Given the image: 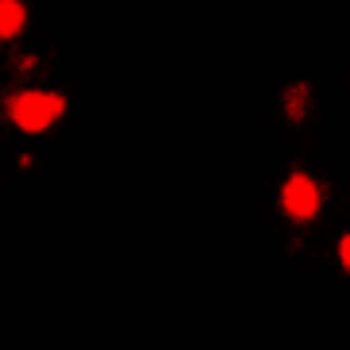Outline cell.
<instances>
[{
  "instance_id": "obj_3",
  "label": "cell",
  "mask_w": 350,
  "mask_h": 350,
  "mask_svg": "<svg viewBox=\"0 0 350 350\" xmlns=\"http://www.w3.org/2000/svg\"><path fill=\"white\" fill-rule=\"evenodd\" d=\"M23 31H27V4L0 0V42H16Z\"/></svg>"
},
{
  "instance_id": "obj_2",
  "label": "cell",
  "mask_w": 350,
  "mask_h": 350,
  "mask_svg": "<svg viewBox=\"0 0 350 350\" xmlns=\"http://www.w3.org/2000/svg\"><path fill=\"white\" fill-rule=\"evenodd\" d=\"M327 200V189L319 185L312 174L304 170H293L281 185V212H285L293 224H312L319 216V208Z\"/></svg>"
},
{
  "instance_id": "obj_5",
  "label": "cell",
  "mask_w": 350,
  "mask_h": 350,
  "mask_svg": "<svg viewBox=\"0 0 350 350\" xmlns=\"http://www.w3.org/2000/svg\"><path fill=\"white\" fill-rule=\"evenodd\" d=\"M339 262H342V269L350 273V231L339 239Z\"/></svg>"
},
{
  "instance_id": "obj_1",
  "label": "cell",
  "mask_w": 350,
  "mask_h": 350,
  "mask_svg": "<svg viewBox=\"0 0 350 350\" xmlns=\"http://www.w3.org/2000/svg\"><path fill=\"white\" fill-rule=\"evenodd\" d=\"M66 96L58 93V89H42V85H23V89H12V93H4V100H0V112H4V120H8L16 131L23 135H42L51 131L58 120L66 116Z\"/></svg>"
},
{
  "instance_id": "obj_4",
  "label": "cell",
  "mask_w": 350,
  "mask_h": 350,
  "mask_svg": "<svg viewBox=\"0 0 350 350\" xmlns=\"http://www.w3.org/2000/svg\"><path fill=\"white\" fill-rule=\"evenodd\" d=\"M308 108H312V85L308 81H293L281 93V112H285L288 124H304Z\"/></svg>"
}]
</instances>
